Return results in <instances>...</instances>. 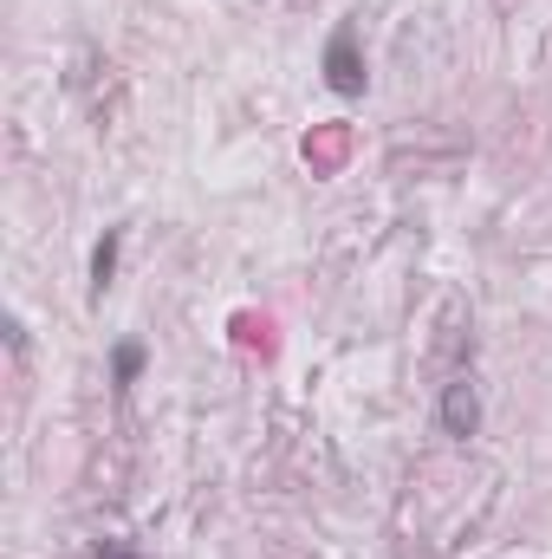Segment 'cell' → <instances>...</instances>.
Segmentation results:
<instances>
[{
  "mask_svg": "<svg viewBox=\"0 0 552 559\" xmlns=\"http://www.w3.org/2000/svg\"><path fill=\"white\" fill-rule=\"evenodd\" d=\"M325 79H332V92H345V98L364 92V52H358V33H351V26L332 33V46H325Z\"/></svg>",
  "mask_w": 552,
  "mask_h": 559,
  "instance_id": "obj_1",
  "label": "cell"
},
{
  "mask_svg": "<svg viewBox=\"0 0 552 559\" xmlns=\"http://www.w3.org/2000/svg\"><path fill=\"white\" fill-rule=\"evenodd\" d=\"M442 429H448V436H475V429H481V397H475L468 378H455V384L442 391Z\"/></svg>",
  "mask_w": 552,
  "mask_h": 559,
  "instance_id": "obj_2",
  "label": "cell"
},
{
  "mask_svg": "<svg viewBox=\"0 0 552 559\" xmlns=\"http://www.w3.org/2000/svg\"><path fill=\"white\" fill-rule=\"evenodd\" d=\"M118 248H124V235H118V228H105V241L92 248V293H105V286L118 280Z\"/></svg>",
  "mask_w": 552,
  "mask_h": 559,
  "instance_id": "obj_3",
  "label": "cell"
},
{
  "mask_svg": "<svg viewBox=\"0 0 552 559\" xmlns=\"http://www.w3.org/2000/svg\"><path fill=\"white\" fill-rule=\"evenodd\" d=\"M111 371H118V384H137V371H143V345H118Z\"/></svg>",
  "mask_w": 552,
  "mask_h": 559,
  "instance_id": "obj_4",
  "label": "cell"
},
{
  "mask_svg": "<svg viewBox=\"0 0 552 559\" xmlns=\"http://www.w3.org/2000/svg\"><path fill=\"white\" fill-rule=\"evenodd\" d=\"M92 559H143V554H131V547H118V540H98V547H92Z\"/></svg>",
  "mask_w": 552,
  "mask_h": 559,
  "instance_id": "obj_5",
  "label": "cell"
}]
</instances>
